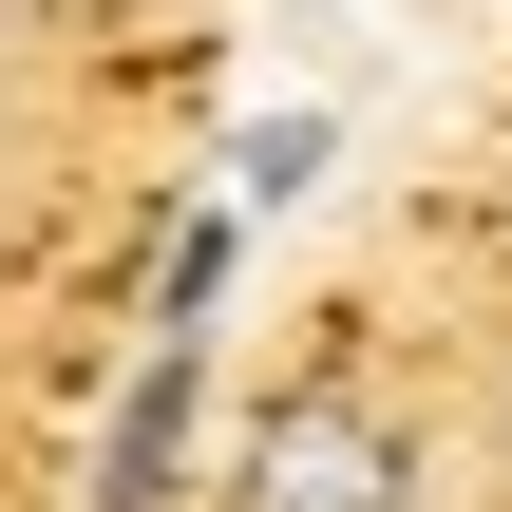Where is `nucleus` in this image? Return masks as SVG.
Returning a JSON list of instances; mask_svg holds the SVG:
<instances>
[{
  "label": "nucleus",
  "mask_w": 512,
  "mask_h": 512,
  "mask_svg": "<svg viewBox=\"0 0 512 512\" xmlns=\"http://www.w3.org/2000/svg\"><path fill=\"white\" fill-rule=\"evenodd\" d=\"M494 437H512V399H494Z\"/></svg>",
  "instance_id": "39448f33"
},
{
  "label": "nucleus",
  "mask_w": 512,
  "mask_h": 512,
  "mask_svg": "<svg viewBox=\"0 0 512 512\" xmlns=\"http://www.w3.org/2000/svg\"><path fill=\"white\" fill-rule=\"evenodd\" d=\"M247 512H418V456H399V418H361V399H285V418L247 437Z\"/></svg>",
  "instance_id": "f257e3e1"
},
{
  "label": "nucleus",
  "mask_w": 512,
  "mask_h": 512,
  "mask_svg": "<svg viewBox=\"0 0 512 512\" xmlns=\"http://www.w3.org/2000/svg\"><path fill=\"white\" fill-rule=\"evenodd\" d=\"M209 285H228V228H171V285H152V304H171V342L209 323Z\"/></svg>",
  "instance_id": "20e7f679"
},
{
  "label": "nucleus",
  "mask_w": 512,
  "mask_h": 512,
  "mask_svg": "<svg viewBox=\"0 0 512 512\" xmlns=\"http://www.w3.org/2000/svg\"><path fill=\"white\" fill-rule=\"evenodd\" d=\"M171 456H190V342L114 399V437H95V512H171Z\"/></svg>",
  "instance_id": "f03ea898"
},
{
  "label": "nucleus",
  "mask_w": 512,
  "mask_h": 512,
  "mask_svg": "<svg viewBox=\"0 0 512 512\" xmlns=\"http://www.w3.org/2000/svg\"><path fill=\"white\" fill-rule=\"evenodd\" d=\"M228 171H247V209H285V190H323V114H266V133H247Z\"/></svg>",
  "instance_id": "7ed1b4c3"
}]
</instances>
